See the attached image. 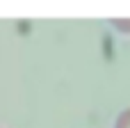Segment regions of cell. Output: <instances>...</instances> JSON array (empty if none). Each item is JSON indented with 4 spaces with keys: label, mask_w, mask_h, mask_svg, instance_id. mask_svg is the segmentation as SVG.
<instances>
[{
    "label": "cell",
    "mask_w": 130,
    "mask_h": 128,
    "mask_svg": "<svg viewBox=\"0 0 130 128\" xmlns=\"http://www.w3.org/2000/svg\"><path fill=\"white\" fill-rule=\"evenodd\" d=\"M114 128H130V110H126V112L119 115V119H117Z\"/></svg>",
    "instance_id": "obj_1"
}]
</instances>
